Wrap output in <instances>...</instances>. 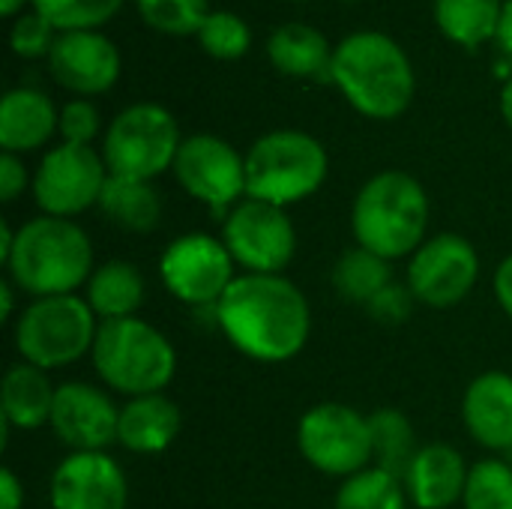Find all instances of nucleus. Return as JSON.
Masks as SVG:
<instances>
[{
	"instance_id": "c9c22d12",
	"label": "nucleus",
	"mask_w": 512,
	"mask_h": 509,
	"mask_svg": "<svg viewBox=\"0 0 512 509\" xmlns=\"http://www.w3.org/2000/svg\"><path fill=\"white\" fill-rule=\"evenodd\" d=\"M414 303H417V300H414L411 288L393 282V285H387V288L366 306V312H369L372 321L387 324V327H396V324H405V321L411 318Z\"/></svg>"
},
{
	"instance_id": "a878e982",
	"label": "nucleus",
	"mask_w": 512,
	"mask_h": 509,
	"mask_svg": "<svg viewBox=\"0 0 512 509\" xmlns=\"http://www.w3.org/2000/svg\"><path fill=\"white\" fill-rule=\"evenodd\" d=\"M435 21L438 30L462 45V48H480L483 42L495 39L504 0H435Z\"/></svg>"
},
{
	"instance_id": "4c0bfd02",
	"label": "nucleus",
	"mask_w": 512,
	"mask_h": 509,
	"mask_svg": "<svg viewBox=\"0 0 512 509\" xmlns=\"http://www.w3.org/2000/svg\"><path fill=\"white\" fill-rule=\"evenodd\" d=\"M492 291H495L498 306L504 309V315L512 321V255H507V258L498 264V270H495V276H492Z\"/></svg>"
},
{
	"instance_id": "39448f33",
	"label": "nucleus",
	"mask_w": 512,
	"mask_h": 509,
	"mask_svg": "<svg viewBox=\"0 0 512 509\" xmlns=\"http://www.w3.org/2000/svg\"><path fill=\"white\" fill-rule=\"evenodd\" d=\"M90 363L99 381L126 399L165 393L177 375V351L171 339L141 318L102 321Z\"/></svg>"
},
{
	"instance_id": "dca6fc26",
	"label": "nucleus",
	"mask_w": 512,
	"mask_h": 509,
	"mask_svg": "<svg viewBox=\"0 0 512 509\" xmlns=\"http://www.w3.org/2000/svg\"><path fill=\"white\" fill-rule=\"evenodd\" d=\"M120 51L117 45L99 30H66L57 33L48 51V72L51 78L78 93L81 99L102 96L120 81Z\"/></svg>"
},
{
	"instance_id": "9d476101",
	"label": "nucleus",
	"mask_w": 512,
	"mask_h": 509,
	"mask_svg": "<svg viewBox=\"0 0 512 509\" xmlns=\"http://www.w3.org/2000/svg\"><path fill=\"white\" fill-rule=\"evenodd\" d=\"M159 279L174 300L192 309H216L237 279V264L222 237L192 231L168 243L159 258Z\"/></svg>"
},
{
	"instance_id": "4be33fe9",
	"label": "nucleus",
	"mask_w": 512,
	"mask_h": 509,
	"mask_svg": "<svg viewBox=\"0 0 512 509\" xmlns=\"http://www.w3.org/2000/svg\"><path fill=\"white\" fill-rule=\"evenodd\" d=\"M57 387L48 372L30 363H15L6 369L0 384V423L18 432H33L51 423Z\"/></svg>"
},
{
	"instance_id": "a19ab883",
	"label": "nucleus",
	"mask_w": 512,
	"mask_h": 509,
	"mask_svg": "<svg viewBox=\"0 0 512 509\" xmlns=\"http://www.w3.org/2000/svg\"><path fill=\"white\" fill-rule=\"evenodd\" d=\"M15 291H18V288H15L9 279H3V282H0V303H3L0 318H3V321H9V318L15 315Z\"/></svg>"
},
{
	"instance_id": "58836bf2",
	"label": "nucleus",
	"mask_w": 512,
	"mask_h": 509,
	"mask_svg": "<svg viewBox=\"0 0 512 509\" xmlns=\"http://www.w3.org/2000/svg\"><path fill=\"white\" fill-rule=\"evenodd\" d=\"M0 509H24V483L12 468L0 471Z\"/></svg>"
},
{
	"instance_id": "f8f14e48",
	"label": "nucleus",
	"mask_w": 512,
	"mask_h": 509,
	"mask_svg": "<svg viewBox=\"0 0 512 509\" xmlns=\"http://www.w3.org/2000/svg\"><path fill=\"white\" fill-rule=\"evenodd\" d=\"M108 165L102 153L81 144L60 141L51 147L33 171V201L45 216L75 219L90 207H99L108 183Z\"/></svg>"
},
{
	"instance_id": "b1692460",
	"label": "nucleus",
	"mask_w": 512,
	"mask_h": 509,
	"mask_svg": "<svg viewBox=\"0 0 512 509\" xmlns=\"http://www.w3.org/2000/svg\"><path fill=\"white\" fill-rule=\"evenodd\" d=\"M333 51L327 36L303 21L279 24L267 39V57L288 78H330Z\"/></svg>"
},
{
	"instance_id": "5701e85b",
	"label": "nucleus",
	"mask_w": 512,
	"mask_h": 509,
	"mask_svg": "<svg viewBox=\"0 0 512 509\" xmlns=\"http://www.w3.org/2000/svg\"><path fill=\"white\" fill-rule=\"evenodd\" d=\"M84 300L93 309V315L102 321H123L138 318L144 300H147V282L138 264L111 258L105 264H96L84 285Z\"/></svg>"
},
{
	"instance_id": "bb28decb",
	"label": "nucleus",
	"mask_w": 512,
	"mask_h": 509,
	"mask_svg": "<svg viewBox=\"0 0 512 509\" xmlns=\"http://www.w3.org/2000/svg\"><path fill=\"white\" fill-rule=\"evenodd\" d=\"M393 261L354 246L348 252L339 255V261L333 264V288L342 300L354 303V306H369L387 285H393Z\"/></svg>"
},
{
	"instance_id": "6e6552de",
	"label": "nucleus",
	"mask_w": 512,
	"mask_h": 509,
	"mask_svg": "<svg viewBox=\"0 0 512 509\" xmlns=\"http://www.w3.org/2000/svg\"><path fill=\"white\" fill-rule=\"evenodd\" d=\"M183 144L177 117L159 102L126 105L102 135V159L111 177L156 180L174 168Z\"/></svg>"
},
{
	"instance_id": "473e14b6",
	"label": "nucleus",
	"mask_w": 512,
	"mask_h": 509,
	"mask_svg": "<svg viewBox=\"0 0 512 509\" xmlns=\"http://www.w3.org/2000/svg\"><path fill=\"white\" fill-rule=\"evenodd\" d=\"M198 42L213 60H240L252 48V30L237 12L213 9L198 30Z\"/></svg>"
},
{
	"instance_id": "ddd939ff",
	"label": "nucleus",
	"mask_w": 512,
	"mask_h": 509,
	"mask_svg": "<svg viewBox=\"0 0 512 509\" xmlns=\"http://www.w3.org/2000/svg\"><path fill=\"white\" fill-rule=\"evenodd\" d=\"M174 177L186 195L210 207L213 216H228L246 198V156L219 135L198 132L183 138Z\"/></svg>"
},
{
	"instance_id": "423d86ee",
	"label": "nucleus",
	"mask_w": 512,
	"mask_h": 509,
	"mask_svg": "<svg viewBox=\"0 0 512 509\" xmlns=\"http://www.w3.org/2000/svg\"><path fill=\"white\" fill-rule=\"evenodd\" d=\"M246 198L291 207L312 198L330 171L324 144L303 129H273L246 153Z\"/></svg>"
},
{
	"instance_id": "cd10ccee",
	"label": "nucleus",
	"mask_w": 512,
	"mask_h": 509,
	"mask_svg": "<svg viewBox=\"0 0 512 509\" xmlns=\"http://www.w3.org/2000/svg\"><path fill=\"white\" fill-rule=\"evenodd\" d=\"M369 426H372L375 468L396 474L402 480L405 471L411 468L414 456L420 453L411 420L399 408H378L375 414H369Z\"/></svg>"
},
{
	"instance_id": "9b49d317",
	"label": "nucleus",
	"mask_w": 512,
	"mask_h": 509,
	"mask_svg": "<svg viewBox=\"0 0 512 509\" xmlns=\"http://www.w3.org/2000/svg\"><path fill=\"white\" fill-rule=\"evenodd\" d=\"M222 243L243 273L282 276L297 255V228L285 207L243 198L222 219Z\"/></svg>"
},
{
	"instance_id": "f3484780",
	"label": "nucleus",
	"mask_w": 512,
	"mask_h": 509,
	"mask_svg": "<svg viewBox=\"0 0 512 509\" xmlns=\"http://www.w3.org/2000/svg\"><path fill=\"white\" fill-rule=\"evenodd\" d=\"M51 509H126L129 483L108 453H69L48 483Z\"/></svg>"
},
{
	"instance_id": "c756f323",
	"label": "nucleus",
	"mask_w": 512,
	"mask_h": 509,
	"mask_svg": "<svg viewBox=\"0 0 512 509\" xmlns=\"http://www.w3.org/2000/svg\"><path fill=\"white\" fill-rule=\"evenodd\" d=\"M141 21L165 36H198L207 21L210 0H135Z\"/></svg>"
},
{
	"instance_id": "7c9ffc66",
	"label": "nucleus",
	"mask_w": 512,
	"mask_h": 509,
	"mask_svg": "<svg viewBox=\"0 0 512 509\" xmlns=\"http://www.w3.org/2000/svg\"><path fill=\"white\" fill-rule=\"evenodd\" d=\"M30 6L57 33H66V30H99L120 12L123 0H30Z\"/></svg>"
},
{
	"instance_id": "412c9836",
	"label": "nucleus",
	"mask_w": 512,
	"mask_h": 509,
	"mask_svg": "<svg viewBox=\"0 0 512 509\" xmlns=\"http://www.w3.org/2000/svg\"><path fill=\"white\" fill-rule=\"evenodd\" d=\"M183 429V414L165 393L126 399L117 423V444L138 456L165 453Z\"/></svg>"
},
{
	"instance_id": "ea45409f",
	"label": "nucleus",
	"mask_w": 512,
	"mask_h": 509,
	"mask_svg": "<svg viewBox=\"0 0 512 509\" xmlns=\"http://www.w3.org/2000/svg\"><path fill=\"white\" fill-rule=\"evenodd\" d=\"M495 42L504 51V57L512 60V0H504V12H501V24H498Z\"/></svg>"
},
{
	"instance_id": "f03ea898",
	"label": "nucleus",
	"mask_w": 512,
	"mask_h": 509,
	"mask_svg": "<svg viewBox=\"0 0 512 509\" xmlns=\"http://www.w3.org/2000/svg\"><path fill=\"white\" fill-rule=\"evenodd\" d=\"M330 81L354 111L369 120L402 117L417 90L414 66L405 48L381 30L348 33L330 63Z\"/></svg>"
},
{
	"instance_id": "2f4dec72",
	"label": "nucleus",
	"mask_w": 512,
	"mask_h": 509,
	"mask_svg": "<svg viewBox=\"0 0 512 509\" xmlns=\"http://www.w3.org/2000/svg\"><path fill=\"white\" fill-rule=\"evenodd\" d=\"M465 509H512V462L480 459L471 465L462 495Z\"/></svg>"
},
{
	"instance_id": "c85d7f7f",
	"label": "nucleus",
	"mask_w": 512,
	"mask_h": 509,
	"mask_svg": "<svg viewBox=\"0 0 512 509\" xmlns=\"http://www.w3.org/2000/svg\"><path fill=\"white\" fill-rule=\"evenodd\" d=\"M408 504L405 483L375 465L342 480L333 498V509H408Z\"/></svg>"
},
{
	"instance_id": "a211bd4d",
	"label": "nucleus",
	"mask_w": 512,
	"mask_h": 509,
	"mask_svg": "<svg viewBox=\"0 0 512 509\" xmlns=\"http://www.w3.org/2000/svg\"><path fill=\"white\" fill-rule=\"evenodd\" d=\"M471 468L465 456L450 444H426L414 456L402 483L408 489V501L417 509H450L462 504Z\"/></svg>"
},
{
	"instance_id": "e433bc0d",
	"label": "nucleus",
	"mask_w": 512,
	"mask_h": 509,
	"mask_svg": "<svg viewBox=\"0 0 512 509\" xmlns=\"http://www.w3.org/2000/svg\"><path fill=\"white\" fill-rule=\"evenodd\" d=\"M27 186H33V177H30L24 159L15 153H3L0 156V201L12 204Z\"/></svg>"
},
{
	"instance_id": "aec40b11",
	"label": "nucleus",
	"mask_w": 512,
	"mask_h": 509,
	"mask_svg": "<svg viewBox=\"0 0 512 509\" xmlns=\"http://www.w3.org/2000/svg\"><path fill=\"white\" fill-rule=\"evenodd\" d=\"M60 126V108L33 87H12L0 99V147L3 153H33L45 147Z\"/></svg>"
},
{
	"instance_id": "1a4fd4ad",
	"label": "nucleus",
	"mask_w": 512,
	"mask_h": 509,
	"mask_svg": "<svg viewBox=\"0 0 512 509\" xmlns=\"http://www.w3.org/2000/svg\"><path fill=\"white\" fill-rule=\"evenodd\" d=\"M297 450L315 471L348 480L375 465L369 417L345 402H318L297 423Z\"/></svg>"
},
{
	"instance_id": "79ce46f5",
	"label": "nucleus",
	"mask_w": 512,
	"mask_h": 509,
	"mask_svg": "<svg viewBox=\"0 0 512 509\" xmlns=\"http://www.w3.org/2000/svg\"><path fill=\"white\" fill-rule=\"evenodd\" d=\"M501 117L512 129V75L507 78V84L501 87Z\"/></svg>"
},
{
	"instance_id": "a18cd8bd",
	"label": "nucleus",
	"mask_w": 512,
	"mask_h": 509,
	"mask_svg": "<svg viewBox=\"0 0 512 509\" xmlns=\"http://www.w3.org/2000/svg\"><path fill=\"white\" fill-rule=\"evenodd\" d=\"M294 3H303V0H294Z\"/></svg>"
},
{
	"instance_id": "393cba45",
	"label": "nucleus",
	"mask_w": 512,
	"mask_h": 509,
	"mask_svg": "<svg viewBox=\"0 0 512 509\" xmlns=\"http://www.w3.org/2000/svg\"><path fill=\"white\" fill-rule=\"evenodd\" d=\"M99 210L105 219L129 234H150L162 219V198L150 180H129V177H108Z\"/></svg>"
},
{
	"instance_id": "37998d69",
	"label": "nucleus",
	"mask_w": 512,
	"mask_h": 509,
	"mask_svg": "<svg viewBox=\"0 0 512 509\" xmlns=\"http://www.w3.org/2000/svg\"><path fill=\"white\" fill-rule=\"evenodd\" d=\"M24 3H30V0H0V12L6 18H18V12L24 9Z\"/></svg>"
},
{
	"instance_id": "6ab92c4d",
	"label": "nucleus",
	"mask_w": 512,
	"mask_h": 509,
	"mask_svg": "<svg viewBox=\"0 0 512 509\" xmlns=\"http://www.w3.org/2000/svg\"><path fill=\"white\" fill-rule=\"evenodd\" d=\"M462 423L480 447L512 453V375H477L462 396Z\"/></svg>"
},
{
	"instance_id": "0eeeda50",
	"label": "nucleus",
	"mask_w": 512,
	"mask_h": 509,
	"mask_svg": "<svg viewBox=\"0 0 512 509\" xmlns=\"http://www.w3.org/2000/svg\"><path fill=\"white\" fill-rule=\"evenodd\" d=\"M99 333V318L78 294L30 300L15 318V351L21 363L45 372L63 369L90 357Z\"/></svg>"
},
{
	"instance_id": "c03bdc74",
	"label": "nucleus",
	"mask_w": 512,
	"mask_h": 509,
	"mask_svg": "<svg viewBox=\"0 0 512 509\" xmlns=\"http://www.w3.org/2000/svg\"><path fill=\"white\" fill-rule=\"evenodd\" d=\"M345 3H357V0H345Z\"/></svg>"
},
{
	"instance_id": "7ed1b4c3",
	"label": "nucleus",
	"mask_w": 512,
	"mask_h": 509,
	"mask_svg": "<svg viewBox=\"0 0 512 509\" xmlns=\"http://www.w3.org/2000/svg\"><path fill=\"white\" fill-rule=\"evenodd\" d=\"M3 267L9 282L30 300L63 297L87 285L96 270V255L87 231L75 219L42 213L15 231V243Z\"/></svg>"
},
{
	"instance_id": "4468645a",
	"label": "nucleus",
	"mask_w": 512,
	"mask_h": 509,
	"mask_svg": "<svg viewBox=\"0 0 512 509\" xmlns=\"http://www.w3.org/2000/svg\"><path fill=\"white\" fill-rule=\"evenodd\" d=\"M477 246L453 231L429 237L408 258V288L417 303L429 309H453L471 297L480 282Z\"/></svg>"
},
{
	"instance_id": "2eb2a0df",
	"label": "nucleus",
	"mask_w": 512,
	"mask_h": 509,
	"mask_svg": "<svg viewBox=\"0 0 512 509\" xmlns=\"http://www.w3.org/2000/svg\"><path fill=\"white\" fill-rule=\"evenodd\" d=\"M120 408L105 390L87 381H69L57 387L51 432L69 453H105L117 444Z\"/></svg>"
},
{
	"instance_id": "f257e3e1",
	"label": "nucleus",
	"mask_w": 512,
	"mask_h": 509,
	"mask_svg": "<svg viewBox=\"0 0 512 509\" xmlns=\"http://www.w3.org/2000/svg\"><path fill=\"white\" fill-rule=\"evenodd\" d=\"M213 312L228 345L255 363H288L312 339V306L285 276L240 273Z\"/></svg>"
},
{
	"instance_id": "f704fd0d",
	"label": "nucleus",
	"mask_w": 512,
	"mask_h": 509,
	"mask_svg": "<svg viewBox=\"0 0 512 509\" xmlns=\"http://www.w3.org/2000/svg\"><path fill=\"white\" fill-rule=\"evenodd\" d=\"M102 129V117L99 108L90 99H72L60 108V126L57 135L66 144H81V147H93L96 135Z\"/></svg>"
},
{
	"instance_id": "72a5a7b5",
	"label": "nucleus",
	"mask_w": 512,
	"mask_h": 509,
	"mask_svg": "<svg viewBox=\"0 0 512 509\" xmlns=\"http://www.w3.org/2000/svg\"><path fill=\"white\" fill-rule=\"evenodd\" d=\"M57 39V30L39 15V12H24L12 21V30H9V45L18 57H48L51 45Z\"/></svg>"
},
{
	"instance_id": "20e7f679",
	"label": "nucleus",
	"mask_w": 512,
	"mask_h": 509,
	"mask_svg": "<svg viewBox=\"0 0 512 509\" xmlns=\"http://www.w3.org/2000/svg\"><path fill=\"white\" fill-rule=\"evenodd\" d=\"M432 201L426 186L399 168L372 174L354 195L351 234L357 246L387 258H411L429 240Z\"/></svg>"
}]
</instances>
